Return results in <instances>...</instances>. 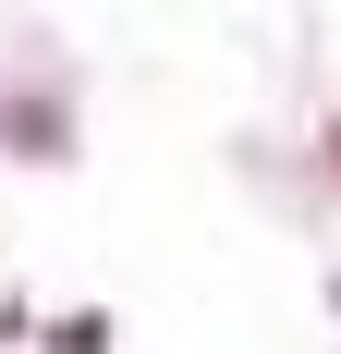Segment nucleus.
Wrapping results in <instances>:
<instances>
[{"label":"nucleus","mask_w":341,"mask_h":354,"mask_svg":"<svg viewBox=\"0 0 341 354\" xmlns=\"http://www.w3.org/2000/svg\"><path fill=\"white\" fill-rule=\"evenodd\" d=\"M329 147H341V135H329Z\"/></svg>","instance_id":"nucleus-1"}]
</instances>
